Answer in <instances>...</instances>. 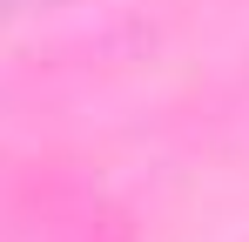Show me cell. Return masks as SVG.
I'll list each match as a JSON object with an SVG mask.
<instances>
[{"label":"cell","instance_id":"obj_1","mask_svg":"<svg viewBox=\"0 0 249 242\" xmlns=\"http://www.w3.org/2000/svg\"><path fill=\"white\" fill-rule=\"evenodd\" d=\"M34 7H54V0H0V20H20V14H34Z\"/></svg>","mask_w":249,"mask_h":242}]
</instances>
